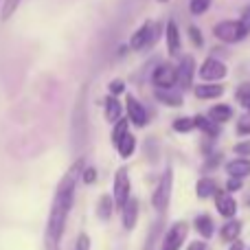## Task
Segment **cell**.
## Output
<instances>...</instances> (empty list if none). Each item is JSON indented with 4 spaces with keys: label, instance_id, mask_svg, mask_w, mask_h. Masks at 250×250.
I'll return each mask as SVG.
<instances>
[{
    "label": "cell",
    "instance_id": "19",
    "mask_svg": "<svg viewBox=\"0 0 250 250\" xmlns=\"http://www.w3.org/2000/svg\"><path fill=\"white\" fill-rule=\"evenodd\" d=\"M195 193H198V198H202V200L213 198V195L217 193V182L211 180V178H200L198 185H195Z\"/></svg>",
    "mask_w": 250,
    "mask_h": 250
},
{
    "label": "cell",
    "instance_id": "22",
    "mask_svg": "<svg viewBox=\"0 0 250 250\" xmlns=\"http://www.w3.org/2000/svg\"><path fill=\"white\" fill-rule=\"evenodd\" d=\"M208 117L215 119L217 123H226V121L233 119V108L226 105V104H217V105H213V108L208 110Z\"/></svg>",
    "mask_w": 250,
    "mask_h": 250
},
{
    "label": "cell",
    "instance_id": "18",
    "mask_svg": "<svg viewBox=\"0 0 250 250\" xmlns=\"http://www.w3.org/2000/svg\"><path fill=\"white\" fill-rule=\"evenodd\" d=\"M121 114H123L121 101L117 99V95L105 97V119H108L110 123H117L119 119H121Z\"/></svg>",
    "mask_w": 250,
    "mask_h": 250
},
{
    "label": "cell",
    "instance_id": "31",
    "mask_svg": "<svg viewBox=\"0 0 250 250\" xmlns=\"http://www.w3.org/2000/svg\"><path fill=\"white\" fill-rule=\"evenodd\" d=\"M237 101L244 105V108H250V83H248V86H242V88H239Z\"/></svg>",
    "mask_w": 250,
    "mask_h": 250
},
{
    "label": "cell",
    "instance_id": "33",
    "mask_svg": "<svg viewBox=\"0 0 250 250\" xmlns=\"http://www.w3.org/2000/svg\"><path fill=\"white\" fill-rule=\"evenodd\" d=\"M233 149H235V154H237V156H244V158H248V156H250V138H248V141L237 143Z\"/></svg>",
    "mask_w": 250,
    "mask_h": 250
},
{
    "label": "cell",
    "instance_id": "37",
    "mask_svg": "<svg viewBox=\"0 0 250 250\" xmlns=\"http://www.w3.org/2000/svg\"><path fill=\"white\" fill-rule=\"evenodd\" d=\"M239 20H242V24L246 26V31L250 33V7L244 9V13H242V18H239Z\"/></svg>",
    "mask_w": 250,
    "mask_h": 250
},
{
    "label": "cell",
    "instance_id": "14",
    "mask_svg": "<svg viewBox=\"0 0 250 250\" xmlns=\"http://www.w3.org/2000/svg\"><path fill=\"white\" fill-rule=\"evenodd\" d=\"M138 211H141V207H138V200L129 195L127 202H125V204H123V208H121L125 230H132L134 226H136V222H138Z\"/></svg>",
    "mask_w": 250,
    "mask_h": 250
},
{
    "label": "cell",
    "instance_id": "2",
    "mask_svg": "<svg viewBox=\"0 0 250 250\" xmlns=\"http://www.w3.org/2000/svg\"><path fill=\"white\" fill-rule=\"evenodd\" d=\"M160 33H163V26H160L158 22L147 20L145 24L138 26V29L134 31V35L129 38V48H132V51H147V48H151L158 42Z\"/></svg>",
    "mask_w": 250,
    "mask_h": 250
},
{
    "label": "cell",
    "instance_id": "29",
    "mask_svg": "<svg viewBox=\"0 0 250 250\" xmlns=\"http://www.w3.org/2000/svg\"><path fill=\"white\" fill-rule=\"evenodd\" d=\"M239 136H250V112L248 114H242V117L237 119V132Z\"/></svg>",
    "mask_w": 250,
    "mask_h": 250
},
{
    "label": "cell",
    "instance_id": "27",
    "mask_svg": "<svg viewBox=\"0 0 250 250\" xmlns=\"http://www.w3.org/2000/svg\"><path fill=\"white\" fill-rule=\"evenodd\" d=\"M211 2L213 0H189V11L193 13V16H202V13L208 11Z\"/></svg>",
    "mask_w": 250,
    "mask_h": 250
},
{
    "label": "cell",
    "instance_id": "13",
    "mask_svg": "<svg viewBox=\"0 0 250 250\" xmlns=\"http://www.w3.org/2000/svg\"><path fill=\"white\" fill-rule=\"evenodd\" d=\"M193 95L204 101L217 99V97L224 95V86L217 82H202V83H198V86H193Z\"/></svg>",
    "mask_w": 250,
    "mask_h": 250
},
{
    "label": "cell",
    "instance_id": "4",
    "mask_svg": "<svg viewBox=\"0 0 250 250\" xmlns=\"http://www.w3.org/2000/svg\"><path fill=\"white\" fill-rule=\"evenodd\" d=\"M171 189H173V171L171 169H165L163 178H160L158 187H156L154 195H151V204L158 213H165L169 207V200H171Z\"/></svg>",
    "mask_w": 250,
    "mask_h": 250
},
{
    "label": "cell",
    "instance_id": "15",
    "mask_svg": "<svg viewBox=\"0 0 250 250\" xmlns=\"http://www.w3.org/2000/svg\"><path fill=\"white\" fill-rule=\"evenodd\" d=\"M193 121H195V127H198L200 132H204L207 136H211V138L220 136V123H217L215 119H211L208 114L207 117H204V114H198Z\"/></svg>",
    "mask_w": 250,
    "mask_h": 250
},
{
    "label": "cell",
    "instance_id": "20",
    "mask_svg": "<svg viewBox=\"0 0 250 250\" xmlns=\"http://www.w3.org/2000/svg\"><path fill=\"white\" fill-rule=\"evenodd\" d=\"M239 233H242V222H239V220H229L224 226H222V230H220L222 239H224V242H229V244H233L235 239L239 237Z\"/></svg>",
    "mask_w": 250,
    "mask_h": 250
},
{
    "label": "cell",
    "instance_id": "36",
    "mask_svg": "<svg viewBox=\"0 0 250 250\" xmlns=\"http://www.w3.org/2000/svg\"><path fill=\"white\" fill-rule=\"evenodd\" d=\"M125 92V83L121 79H114V82H110V95H121Z\"/></svg>",
    "mask_w": 250,
    "mask_h": 250
},
{
    "label": "cell",
    "instance_id": "24",
    "mask_svg": "<svg viewBox=\"0 0 250 250\" xmlns=\"http://www.w3.org/2000/svg\"><path fill=\"white\" fill-rule=\"evenodd\" d=\"M134 149H136V138L127 132L121 138V143L117 145V151H119V156H121V158H129V156L134 154Z\"/></svg>",
    "mask_w": 250,
    "mask_h": 250
},
{
    "label": "cell",
    "instance_id": "12",
    "mask_svg": "<svg viewBox=\"0 0 250 250\" xmlns=\"http://www.w3.org/2000/svg\"><path fill=\"white\" fill-rule=\"evenodd\" d=\"M165 40H167V53L171 57L180 55V48H182V40H180V31H178V24L173 20L167 22L165 26Z\"/></svg>",
    "mask_w": 250,
    "mask_h": 250
},
{
    "label": "cell",
    "instance_id": "21",
    "mask_svg": "<svg viewBox=\"0 0 250 250\" xmlns=\"http://www.w3.org/2000/svg\"><path fill=\"white\" fill-rule=\"evenodd\" d=\"M156 99H158L163 105H169V108H180V105L185 104L180 95L169 92V90H165V88H156Z\"/></svg>",
    "mask_w": 250,
    "mask_h": 250
},
{
    "label": "cell",
    "instance_id": "34",
    "mask_svg": "<svg viewBox=\"0 0 250 250\" xmlns=\"http://www.w3.org/2000/svg\"><path fill=\"white\" fill-rule=\"evenodd\" d=\"M242 178H233L230 176L229 178V182H226V191H229V193H235V191H239L242 189Z\"/></svg>",
    "mask_w": 250,
    "mask_h": 250
},
{
    "label": "cell",
    "instance_id": "9",
    "mask_svg": "<svg viewBox=\"0 0 250 250\" xmlns=\"http://www.w3.org/2000/svg\"><path fill=\"white\" fill-rule=\"evenodd\" d=\"M193 75H195V60L191 55H185L178 64V86L182 90L193 88Z\"/></svg>",
    "mask_w": 250,
    "mask_h": 250
},
{
    "label": "cell",
    "instance_id": "23",
    "mask_svg": "<svg viewBox=\"0 0 250 250\" xmlns=\"http://www.w3.org/2000/svg\"><path fill=\"white\" fill-rule=\"evenodd\" d=\"M112 211H114V198L101 195L99 204H97V215H99V220H110V217H112Z\"/></svg>",
    "mask_w": 250,
    "mask_h": 250
},
{
    "label": "cell",
    "instance_id": "6",
    "mask_svg": "<svg viewBox=\"0 0 250 250\" xmlns=\"http://www.w3.org/2000/svg\"><path fill=\"white\" fill-rule=\"evenodd\" d=\"M129 189H132V185H129V173H127V169L125 167H121L117 173H114V191H112L114 207H117L119 211H121L123 204L127 202Z\"/></svg>",
    "mask_w": 250,
    "mask_h": 250
},
{
    "label": "cell",
    "instance_id": "1",
    "mask_svg": "<svg viewBox=\"0 0 250 250\" xmlns=\"http://www.w3.org/2000/svg\"><path fill=\"white\" fill-rule=\"evenodd\" d=\"M68 213H70V208L53 202L51 215H48V224H46V250H60L62 235H64Z\"/></svg>",
    "mask_w": 250,
    "mask_h": 250
},
{
    "label": "cell",
    "instance_id": "39",
    "mask_svg": "<svg viewBox=\"0 0 250 250\" xmlns=\"http://www.w3.org/2000/svg\"><path fill=\"white\" fill-rule=\"evenodd\" d=\"M187 250H208V246H207V242H191L189 246H187Z\"/></svg>",
    "mask_w": 250,
    "mask_h": 250
},
{
    "label": "cell",
    "instance_id": "10",
    "mask_svg": "<svg viewBox=\"0 0 250 250\" xmlns=\"http://www.w3.org/2000/svg\"><path fill=\"white\" fill-rule=\"evenodd\" d=\"M213 198H215V208L222 217H229L230 220V217L237 215V202H235V198L229 191H217Z\"/></svg>",
    "mask_w": 250,
    "mask_h": 250
},
{
    "label": "cell",
    "instance_id": "42",
    "mask_svg": "<svg viewBox=\"0 0 250 250\" xmlns=\"http://www.w3.org/2000/svg\"><path fill=\"white\" fill-rule=\"evenodd\" d=\"M248 110H250V108H248Z\"/></svg>",
    "mask_w": 250,
    "mask_h": 250
},
{
    "label": "cell",
    "instance_id": "11",
    "mask_svg": "<svg viewBox=\"0 0 250 250\" xmlns=\"http://www.w3.org/2000/svg\"><path fill=\"white\" fill-rule=\"evenodd\" d=\"M125 110H127L129 123H134L136 127H143V125H147V110L143 108L141 101H136L132 95L125 99Z\"/></svg>",
    "mask_w": 250,
    "mask_h": 250
},
{
    "label": "cell",
    "instance_id": "8",
    "mask_svg": "<svg viewBox=\"0 0 250 250\" xmlns=\"http://www.w3.org/2000/svg\"><path fill=\"white\" fill-rule=\"evenodd\" d=\"M187 233H189V224H187V222H176V224L165 233L163 250H180L187 239Z\"/></svg>",
    "mask_w": 250,
    "mask_h": 250
},
{
    "label": "cell",
    "instance_id": "26",
    "mask_svg": "<svg viewBox=\"0 0 250 250\" xmlns=\"http://www.w3.org/2000/svg\"><path fill=\"white\" fill-rule=\"evenodd\" d=\"M193 127H195V121L191 117H180V119H176V121H173V129H176V132H180V134L193 132Z\"/></svg>",
    "mask_w": 250,
    "mask_h": 250
},
{
    "label": "cell",
    "instance_id": "7",
    "mask_svg": "<svg viewBox=\"0 0 250 250\" xmlns=\"http://www.w3.org/2000/svg\"><path fill=\"white\" fill-rule=\"evenodd\" d=\"M226 75H229L226 64L215 60V57H207L202 62V66H200V79L202 82H222Z\"/></svg>",
    "mask_w": 250,
    "mask_h": 250
},
{
    "label": "cell",
    "instance_id": "17",
    "mask_svg": "<svg viewBox=\"0 0 250 250\" xmlns=\"http://www.w3.org/2000/svg\"><path fill=\"white\" fill-rule=\"evenodd\" d=\"M193 226H195V230H198V235H200L202 239L213 237V230H215V224H213V220L207 215V213H202V215L195 217Z\"/></svg>",
    "mask_w": 250,
    "mask_h": 250
},
{
    "label": "cell",
    "instance_id": "32",
    "mask_svg": "<svg viewBox=\"0 0 250 250\" xmlns=\"http://www.w3.org/2000/svg\"><path fill=\"white\" fill-rule=\"evenodd\" d=\"M82 180L86 182V185H95V180H97V169L95 167H86L82 171Z\"/></svg>",
    "mask_w": 250,
    "mask_h": 250
},
{
    "label": "cell",
    "instance_id": "40",
    "mask_svg": "<svg viewBox=\"0 0 250 250\" xmlns=\"http://www.w3.org/2000/svg\"><path fill=\"white\" fill-rule=\"evenodd\" d=\"M229 250H244V244L239 242V239H235V242L230 244V248H229Z\"/></svg>",
    "mask_w": 250,
    "mask_h": 250
},
{
    "label": "cell",
    "instance_id": "28",
    "mask_svg": "<svg viewBox=\"0 0 250 250\" xmlns=\"http://www.w3.org/2000/svg\"><path fill=\"white\" fill-rule=\"evenodd\" d=\"M20 4H22V0H4V2H2V11H0V18H2V20H9V18L18 11V7H20Z\"/></svg>",
    "mask_w": 250,
    "mask_h": 250
},
{
    "label": "cell",
    "instance_id": "30",
    "mask_svg": "<svg viewBox=\"0 0 250 250\" xmlns=\"http://www.w3.org/2000/svg\"><path fill=\"white\" fill-rule=\"evenodd\" d=\"M189 38H191V42H193V46H204V38H202V31H200L198 26H193V24L189 26Z\"/></svg>",
    "mask_w": 250,
    "mask_h": 250
},
{
    "label": "cell",
    "instance_id": "38",
    "mask_svg": "<svg viewBox=\"0 0 250 250\" xmlns=\"http://www.w3.org/2000/svg\"><path fill=\"white\" fill-rule=\"evenodd\" d=\"M220 160H222V156H220V154L211 156V158L207 160V165H204V169H215V165H220Z\"/></svg>",
    "mask_w": 250,
    "mask_h": 250
},
{
    "label": "cell",
    "instance_id": "41",
    "mask_svg": "<svg viewBox=\"0 0 250 250\" xmlns=\"http://www.w3.org/2000/svg\"><path fill=\"white\" fill-rule=\"evenodd\" d=\"M158 2H169V0H158Z\"/></svg>",
    "mask_w": 250,
    "mask_h": 250
},
{
    "label": "cell",
    "instance_id": "25",
    "mask_svg": "<svg viewBox=\"0 0 250 250\" xmlns=\"http://www.w3.org/2000/svg\"><path fill=\"white\" fill-rule=\"evenodd\" d=\"M127 129H129V119L121 117L117 123H114V129H112V145H114V147L121 143V138L125 136V134H127Z\"/></svg>",
    "mask_w": 250,
    "mask_h": 250
},
{
    "label": "cell",
    "instance_id": "3",
    "mask_svg": "<svg viewBox=\"0 0 250 250\" xmlns=\"http://www.w3.org/2000/svg\"><path fill=\"white\" fill-rule=\"evenodd\" d=\"M213 35L224 44H235V42H242L248 35V31L242 24V20H222L213 26Z\"/></svg>",
    "mask_w": 250,
    "mask_h": 250
},
{
    "label": "cell",
    "instance_id": "35",
    "mask_svg": "<svg viewBox=\"0 0 250 250\" xmlns=\"http://www.w3.org/2000/svg\"><path fill=\"white\" fill-rule=\"evenodd\" d=\"M75 250H90V237L86 233H82L77 237V244H75Z\"/></svg>",
    "mask_w": 250,
    "mask_h": 250
},
{
    "label": "cell",
    "instance_id": "5",
    "mask_svg": "<svg viewBox=\"0 0 250 250\" xmlns=\"http://www.w3.org/2000/svg\"><path fill=\"white\" fill-rule=\"evenodd\" d=\"M151 83H154L156 88L171 90L173 86H178V66H173V64H160L158 68L151 73Z\"/></svg>",
    "mask_w": 250,
    "mask_h": 250
},
{
    "label": "cell",
    "instance_id": "16",
    "mask_svg": "<svg viewBox=\"0 0 250 250\" xmlns=\"http://www.w3.org/2000/svg\"><path fill=\"white\" fill-rule=\"evenodd\" d=\"M226 171L233 178H246V176H250V160L239 156V158L230 160V163L226 165Z\"/></svg>",
    "mask_w": 250,
    "mask_h": 250
}]
</instances>
